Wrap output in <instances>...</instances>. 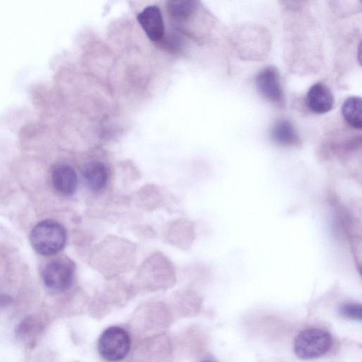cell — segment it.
Masks as SVG:
<instances>
[{
  "label": "cell",
  "instance_id": "obj_1",
  "mask_svg": "<svg viewBox=\"0 0 362 362\" xmlns=\"http://www.w3.org/2000/svg\"><path fill=\"white\" fill-rule=\"evenodd\" d=\"M30 240L33 248L40 255H53L63 249L66 232L59 222L47 219L38 223L31 230Z\"/></svg>",
  "mask_w": 362,
  "mask_h": 362
},
{
  "label": "cell",
  "instance_id": "obj_14",
  "mask_svg": "<svg viewBox=\"0 0 362 362\" xmlns=\"http://www.w3.org/2000/svg\"><path fill=\"white\" fill-rule=\"evenodd\" d=\"M37 329H39V327L35 320L28 318L19 325L18 334L23 337L28 338L29 337H33V334L35 335L33 333H35Z\"/></svg>",
  "mask_w": 362,
  "mask_h": 362
},
{
  "label": "cell",
  "instance_id": "obj_3",
  "mask_svg": "<svg viewBox=\"0 0 362 362\" xmlns=\"http://www.w3.org/2000/svg\"><path fill=\"white\" fill-rule=\"evenodd\" d=\"M131 349V338L124 328L111 326L99 337L98 349L100 355L106 361L116 362L123 360Z\"/></svg>",
  "mask_w": 362,
  "mask_h": 362
},
{
  "label": "cell",
  "instance_id": "obj_4",
  "mask_svg": "<svg viewBox=\"0 0 362 362\" xmlns=\"http://www.w3.org/2000/svg\"><path fill=\"white\" fill-rule=\"evenodd\" d=\"M75 265L66 257H59L48 262L42 272L45 286L50 291L60 293L68 289L74 280Z\"/></svg>",
  "mask_w": 362,
  "mask_h": 362
},
{
  "label": "cell",
  "instance_id": "obj_2",
  "mask_svg": "<svg viewBox=\"0 0 362 362\" xmlns=\"http://www.w3.org/2000/svg\"><path fill=\"white\" fill-rule=\"evenodd\" d=\"M332 339L329 332L318 328H309L298 333L295 338L293 349L301 359L319 358L329 351Z\"/></svg>",
  "mask_w": 362,
  "mask_h": 362
},
{
  "label": "cell",
  "instance_id": "obj_15",
  "mask_svg": "<svg viewBox=\"0 0 362 362\" xmlns=\"http://www.w3.org/2000/svg\"><path fill=\"white\" fill-rule=\"evenodd\" d=\"M202 362H212V361H203Z\"/></svg>",
  "mask_w": 362,
  "mask_h": 362
},
{
  "label": "cell",
  "instance_id": "obj_12",
  "mask_svg": "<svg viewBox=\"0 0 362 362\" xmlns=\"http://www.w3.org/2000/svg\"><path fill=\"white\" fill-rule=\"evenodd\" d=\"M168 10L170 16L176 21H183L190 16L197 8L194 1H170Z\"/></svg>",
  "mask_w": 362,
  "mask_h": 362
},
{
  "label": "cell",
  "instance_id": "obj_11",
  "mask_svg": "<svg viewBox=\"0 0 362 362\" xmlns=\"http://www.w3.org/2000/svg\"><path fill=\"white\" fill-rule=\"evenodd\" d=\"M341 113L350 126L355 129H361L362 105L360 97L351 96L346 99L341 106Z\"/></svg>",
  "mask_w": 362,
  "mask_h": 362
},
{
  "label": "cell",
  "instance_id": "obj_9",
  "mask_svg": "<svg viewBox=\"0 0 362 362\" xmlns=\"http://www.w3.org/2000/svg\"><path fill=\"white\" fill-rule=\"evenodd\" d=\"M84 180L90 189L100 192L107 185L109 172L106 165L100 161H91L83 168Z\"/></svg>",
  "mask_w": 362,
  "mask_h": 362
},
{
  "label": "cell",
  "instance_id": "obj_8",
  "mask_svg": "<svg viewBox=\"0 0 362 362\" xmlns=\"http://www.w3.org/2000/svg\"><path fill=\"white\" fill-rule=\"evenodd\" d=\"M307 105L313 112L325 114L332 109L334 97L327 86L317 82L310 88L307 93Z\"/></svg>",
  "mask_w": 362,
  "mask_h": 362
},
{
  "label": "cell",
  "instance_id": "obj_10",
  "mask_svg": "<svg viewBox=\"0 0 362 362\" xmlns=\"http://www.w3.org/2000/svg\"><path fill=\"white\" fill-rule=\"evenodd\" d=\"M272 139L282 146H295L300 140L293 124L288 119H279L272 127Z\"/></svg>",
  "mask_w": 362,
  "mask_h": 362
},
{
  "label": "cell",
  "instance_id": "obj_7",
  "mask_svg": "<svg viewBox=\"0 0 362 362\" xmlns=\"http://www.w3.org/2000/svg\"><path fill=\"white\" fill-rule=\"evenodd\" d=\"M51 180L54 189L62 195L71 196L76 190L77 174L69 165L59 164L54 166L52 170Z\"/></svg>",
  "mask_w": 362,
  "mask_h": 362
},
{
  "label": "cell",
  "instance_id": "obj_13",
  "mask_svg": "<svg viewBox=\"0 0 362 362\" xmlns=\"http://www.w3.org/2000/svg\"><path fill=\"white\" fill-rule=\"evenodd\" d=\"M338 312L342 317L355 320H361L362 308L359 303H344L339 306Z\"/></svg>",
  "mask_w": 362,
  "mask_h": 362
},
{
  "label": "cell",
  "instance_id": "obj_6",
  "mask_svg": "<svg viewBox=\"0 0 362 362\" xmlns=\"http://www.w3.org/2000/svg\"><path fill=\"white\" fill-rule=\"evenodd\" d=\"M137 20L150 40L158 41L162 39L165 27L162 13L157 6L144 8L138 14Z\"/></svg>",
  "mask_w": 362,
  "mask_h": 362
},
{
  "label": "cell",
  "instance_id": "obj_5",
  "mask_svg": "<svg viewBox=\"0 0 362 362\" xmlns=\"http://www.w3.org/2000/svg\"><path fill=\"white\" fill-rule=\"evenodd\" d=\"M255 84L259 94L267 101L277 105L284 102L279 74L275 67L262 69L256 76Z\"/></svg>",
  "mask_w": 362,
  "mask_h": 362
}]
</instances>
